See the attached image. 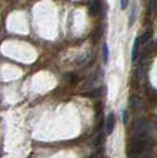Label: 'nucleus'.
Instances as JSON below:
<instances>
[{"label": "nucleus", "instance_id": "1a4fd4ad", "mask_svg": "<svg viewBox=\"0 0 157 158\" xmlns=\"http://www.w3.org/2000/svg\"><path fill=\"white\" fill-rule=\"evenodd\" d=\"M100 89H96V90H93V91H90V92H86L84 93V96L86 97H92V98H96V97H98L99 94H100Z\"/></svg>", "mask_w": 157, "mask_h": 158}, {"label": "nucleus", "instance_id": "9d476101", "mask_svg": "<svg viewBox=\"0 0 157 158\" xmlns=\"http://www.w3.org/2000/svg\"><path fill=\"white\" fill-rule=\"evenodd\" d=\"M103 60H104L105 64H106L108 60H109V47H108L106 44L103 45Z\"/></svg>", "mask_w": 157, "mask_h": 158}, {"label": "nucleus", "instance_id": "f8f14e48", "mask_svg": "<svg viewBox=\"0 0 157 158\" xmlns=\"http://www.w3.org/2000/svg\"><path fill=\"white\" fill-rule=\"evenodd\" d=\"M135 15H136V7L134 6L132 12H131V15H130V20H129V25H130V26H132L134 23H135Z\"/></svg>", "mask_w": 157, "mask_h": 158}, {"label": "nucleus", "instance_id": "423d86ee", "mask_svg": "<svg viewBox=\"0 0 157 158\" xmlns=\"http://www.w3.org/2000/svg\"><path fill=\"white\" fill-rule=\"evenodd\" d=\"M65 80L69 84H76L78 81V77L76 73H67L65 76Z\"/></svg>", "mask_w": 157, "mask_h": 158}, {"label": "nucleus", "instance_id": "2eb2a0df", "mask_svg": "<svg viewBox=\"0 0 157 158\" xmlns=\"http://www.w3.org/2000/svg\"><path fill=\"white\" fill-rule=\"evenodd\" d=\"M123 122H124V124H128V112L126 111L123 112Z\"/></svg>", "mask_w": 157, "mask_h": 158}, {"label": "nucleus", "instance_id": "9b49d317", "mask_svg": "<svg viewBox=\"0 0 157 158\" xmlns=\"http://www.w3.org/2000/svg\"><path fill=\"white\" fill-rule=\"evenodd\" d=\"M155 7H156V0H149L148 11H149V12H154V11H155Z\"/></svg>", "mask_w": 157, "mask_h": 158}, {"label": "nucleus", "instance_id": "20e7f679", "mask_svg": "<svg viewBox=\"0 0 157 158\" xmlns=\"http://www.w3.org/2000/svg\"><path fill=\"white\" fill-rule=\"evenodd\" d=\"M99 11H100V4H99L98 1H92L90 7H89V13H90V15L95 17V15H97L99 13Z\"/></svg>", "mask_w": 157, "mask_h": 158}, {"label": "nucleus", "instance_id": "7ed1b4c3", "mask_svg": "<svg viewBox=\"0 0 157 158\" xmlns=\"http://www.w3.org/2000/svg\"><path fill=\"white\" fill-rule=\"evenodd\" d=\"M113 127H115V114L111 112L108 117V122H106V133L111 135L113 131Z\"/></svg>", "mask_w": 157, "mask_h": 158}, {"label": "nucleus", "instance_id": "4468645a", "mask_svg": "<svg viewBox=\"0 0 157 158\" xmlns=\"http://www.w3.org/2000/svg\"><path fill=\"white\" fill-rule=\"evenodd\" d=\"M128 4H129V0H121V8L125 10L126 6H128Z\"/></svg>", "mask_w": 157, "mask_h": 158}, {"label": "nucleus", "instance_id": "39448f33", "mask_svg": "<svg viewBox=\"0 0 157 158\" xmlns=\"http://www.w3.org/2000/svg\"><path fill=\"white\" fill-rule=\"evenodd\" d=\"M138 48H139V38H136L135 43H134V46H132V52H131V60L132 61H135L137 59Z\"/></svg>", "mask_w": 157, "mask_h": 158}, {"label": "nucleus", "instance_id": "0eeeda50", "mask_svg": "<svg viewBox=\"0 0 157 158\" xmlns=\"http://www.w3.org/2000/svg\"><path fill=\"white\" fill-rule=\"evenodd\" d=\"M131 106H132L134 110L139 109V106H141V99L137 98V97H132V99H131Z\"/></svg>", "mask_w": 157, "mask_h": 158}, {"label": "nucleus", "instance_id": "f257e3e1", "mask_svg": "<svg viewBox=\"0 0 157 158\" xmlns=\"http://www.w3.org/2000/svg\"><path fill=\"white\" fill-rule=\"evenodd\" d=\"M149 132V123L146 119H139L134 126V136L135 138L144 139Z\"/></svg>", "mask_w": 157, "mask_h": 158}, {"label": "nucleus", "instance_id": "f03ea898", "mask_svg": "<svg viewBox=\"0 0 157 158\" xmlns=\"http://www.w3.org/2000/svg\"><path fill=\"white\" fill-rule=\"evenodd\" d=\"M144 148H145L144 139L134 138V140L129 145V152L131 155H139L141 152H143Z\"/></svg>", "mask_w": 157, "mask_h": 158}, {"label": "nucleus", "instance_id": "6e6552de", "mask_svg": "<svg viewBox=\"0 0 157 158\" xmlns=\"http://www.w3.org/2000/svg\"><path fill=\"white\" fill-rule=\"evenodd\" d=\"M150 38H151V32L146 31V32L144 33L143 35L141 37V39H139V43H141V44H146V43L150 40Z\"/></svg>", "mask_w": 157, "mask_h": 158}, {"label": "nucleus", "instance_id": "ddd939ff", "mask_svg": "<svg viewBox=\"0 0 157 158\" xmlns=\"http://www.w3.org/2000/svg\"><path fill=\"white\" fill-rule=\"evenodd\" d=\"M89 58H90V57H89V54H87V56H84V57L82 56L79 59H77V63H78V64H84V63H85V61L89 59Z\"/></svg>", "mask_w": 157, "mask_h": 158}, {"label": "nucleus", "instance_id": "dca6fc26", "mask_svg": "<svg viewBox=\"0 0 157 158\" xmlns=\"http://www.w3.org/2000/svg\"><path fill=\"white\" fill-rule=\"evenodd\" d=\"M142 158H152V157H151L150 153H148V155H144V156H143Z\"/></svg>", "mask_w": 157, "mask_h": 158}]
</instances>
